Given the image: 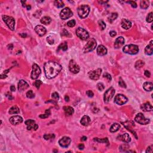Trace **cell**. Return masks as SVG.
Wrapping results in <instances>:
<instances>
[{
    "label": "cell",
    "instance_id": "1",
    "mask_svg": "<svg viewBox=\"0 0 153 153\" xmlns=\"http://www.w3.org/2000/svg\"><path fill=\"white\" fill-rule=\"evenodd\" d=\"M45 74L48 79L55 78L60 72L62 67L58 63L50 61L44 64Z\"/></svg>",
    "mask_w": 153,
    "mask_h": 153
},
{
    "label": "cell",
    "instance_id": "2",
    "mask_svg": "<svg viewBox=\"0 0 153 153\" xmlns=\"http://www.w3.org/2000/svg\"><path fill=\"white\" fill-rule=\"evenodd\" d=\"M124 53L129 55H136L139 52V47L138 46L134 44L126 45L123 49Z\"/></svg>",
    "mask_w": 153,
    "mask_h": 153
},
{
    "label": "cell",
    "instance_id": "3",
    "mask_svg": "<svg viewBox=\"0 0 153 153\" xmlns=\"http://www.w3.org/2000/svg\"><path fill=\"white\" fill-rule=\"evenodd\" d=\"M78 14L81 19H84L88 16L90 12V7L87 5H81L78 8Z\"/></svg>",
    "mask_w": 153,
    "mask_h": 153
},
{
    "label": "cell",
    "instance_id": "4",
    "mask_svg": "<svg viewBox=\"0 0 153 153\" xmlns=\"http://www.w3.org/2000/svg\"><path fill=\"white\" fill-rule=\"evenodd\" d=\"M96 46H97V43H96V41L95 40V39L91 38L84 47V53H88L90 51H93L95 49Z\"/></svg>",
    "mask_w": 153,
    "mask_h": 153
},
{
    "label": "cell",
    "instance_id": "5",
    "mask_svg": "<svg viewBox=\"0 0 153 153\" xmlns=\"http://www.w3.org/2000/svg\"><path fill=\"white\" fill-rule=\"evenodd\" d=\"M2 18H3V19L4 22L7 25L8 27L11 31H14L15 26V20L14 19V18L11 16H6V15H3Z\"/></svg>",
    "mask_w": 153,
    "mask_h": 153
},
{
    "label": "cell",
    "instance_id": "6",
    "mask_svg": "<svg viewBox=\"0 0 153 153\" xmlns=\"http://www.w3.org/2000/svg\"><path fill=\"white\" fill-rule=\"evenodd\" d=\"M115 92H116V90L112 87H110L106 91L104 96H103V100H104L105 103H108L111 101V99L113 97L114 95Z\"/></svg>",
    "mask_w": 153,
    "mask_h": 153
},
{
    "label": "cell",
    "instance_id": "7",
    "mask_svg": "<svg viewBox=\"0 0 153 153\" xmlns=\"http://www.w3.org/2000/svg\"><path fill=\"white\" fill-rule=\"evenodd\" d=\"M72 15H73V13L71 11V9L68 7H66L60 11V18L62 20H66L72 17Z\"/></svg>",
    "mask_w": 153,
    "mask_h": 153
},
{
    "label": "cell",
    "instance_id": "8",
    "mask_svg": "<svg viewBox=\"0 0 153 153\" xmlns=\"http://www.w3.org/2000/svg\"><path fill=\"white\" fill-rule=\"evenodd\" d=\"M76 34L79 38L82 40H86L89 37L88 32L82 28H79L76 31Z\"/></svg>",
    "mask_w": 153,
    "mask_h": 153
},
{
    "label": "cell",
    "instance_id": "9",
    "mask_svg": "<svg viewBox=\"0 0 153 153\" xmlns=\"http://www.w3.org/2000/svg\"><path fill=\"white\" fill-rule=\"evenodd\" d=\"M134 120L138 123L142 125H146L149 123V120L146 118L142 113L138 114L134 118Z\"/></svg>",
    "mask_w": 153,
    "mask_h": 153
},
{
    "label": "cell",
    "instance_id": "10",
    "mask_svg": "<svg viewBox=\"0 0 153 153\" xmlns=\"http://www.w3.org/2000/svg\"><path fill=\"white\" fill-rule=\"evenodd\" d=\"M41 69L38 65L36 64H34L32 65V71L31 72V79L32 80H36L41 74Z\"/></svg>",
    "mask_w": 153,
    "mask_h": 153
},
{
    "label": "cell",
    "instance_id": "11",
    "mask_svg": "<svg viewBox=\"0 0 153 153\" xmlns=\"http://www.w3.org/2000/svg\"><path fill=\"white\" fill-rule=\"evenodd\" d=\"M102 69L98 68L95 71H90L88 74V75L91 80H97L99 79L101 73H102Z\"/></svg>",
    "mask_w": 153,
    "mask_h": 153
},
{
    "label": "cell",
    "instance_id": "12",
    "mask_svg": "<svg viewBox=\"0 0 153 153\" xmlns=\"http://www.w3.org/2000/svg\"><path fill=\"white\" fill-rule=\"evenodd\" d=\"M69 69L71 72L74 74H77L80 71V66H79L74 60H71L69 64Z\"/></svg>",
    "mask_w": 153,
    "mask_h": 153
},
{
    "label": "cell",
    "instance_id": "13",
    "mask_svg": "<svg viewBox=\"0 0 153 153\" xmlns=\"http://www.w3.org/2000/svg\"><path fill=\"white\" fill-rule=\"evenodd\" d=\"M127 101L128 99L127 97L125 95H121V94H118L116 95L114 99V102L119 105H123L125 104L127 102Z\"/></svg>",
    "mask_w": 153,
    "mask_h": 153
},
{
    "label": "cell",
    "instance_id": "14",
    "mask_svg": "<svg viewBox=\"0 0 153 153\" xmlns=\"http://www.w3.org/2000/svg\"><path fill=\"white\" fill-rule=\"evenodd\" d=\"M25 123L27 126V129L28 130H31L32 129H34V130H37L38 128V126L35 123V121L33 120H28L25 122Z\"/></svg>",
    "mask_w": 153,
    "mask_h": 153
},
{
    "label": "cell",
    "instance_id": "15",
    "mask_svg": "<svg viewBox=\"0 0 153 153\" xmlns=\"http://www.w3.org/2000/svg\"><path fill=\"white\" fill-rule=\"evenodd\" d=\"M71 142V139L69 137L64 136L62 138H61L59 141L60 146L63 148H67L70 145Z\"/></svg>",
    "mask_w": 153,
    "mask_h": 153
},
{
    "label": "cell",
    "instance_id": "16",
    "mask_svg": "<svg viewBox=\"0 0 153 153\" xmlns=\"http://www.w3.org/2000/svg\"><path fill=\"white\" fill-rule=\"evenodd\" d=\"M10 121L13 125H17L18 124L21 123L23 121V118L19 116H13L10 118Z\"/></svg>",
    "mask_w": 153,
    "mask_h": 153
},
{
    "label": "cell",
    "instance_id": "17",
    "mask_svg": "<svg viewBox=\"0 0 153 153\" xmlns=\"http://www.w3.org/2000/svg\"><path fill=\"white\" fill-rule=\"evenodd\" d=\"M35 31L37 34L40 37L44 36L46 33V29L41 25H37L35 26Z\"/></svg>",
    "mask_w": 153,
    "mask_h": 153
},
{
    "label": "cell",
    "instance_id": "18",
    "mask_svg": "<svg viewBox=\"0 0 153 153\" xmlns=\"http://www.w3.org/2000/svg\"><path fill=\"white\" fill-rule=\"evenodd\" d=\"M29 87V85L28 83L26 81H25V80H20L19 83H18V90H19L20 92H22V91L25 90L27 89Z\"/></svg>",
    "mask_w": 153,
    "mask_h": 153
},
{
    "label": "cell",
    "instance_id": "19",
    "mask_svg": "<svg viewBox=\"0 0 153 153\" xmlns=\"http://www.w3.org/2000/svg\"><path fill=\"white\" fill-rule=\"evenodd\" d=\"M125 43V38L123 37H119L116 39L114 42V47L116 49H119Z\"/></svg>",
    "mask_w": 153,
    "mask_h": 153
},
{
    "label": "cell",
    "instance_id": "20",
    "mask_svg": "<svg viewBox=\"0 0 153 153\" xmlns=\"http://www.w3.org/2000/svg\"><path fill=\"white\" fill-rule=\"evenodd\" d=\"M117 139H118V140L124 142H126V143H129V142H130L131 141L130 136L128 133H125L123 134L118 136Z\"/></svg>",
    "mask_w": 153,
    "mask_h": 153
},
{
    "label": "cell",
    "instance_id": "21",
    "mask_svg": "<svg viewBox=\"0 0 153 153\" xmlns=\"http://www.w3.org/2000/svg\"><path fill=\"white\" fill-rule=\"evenodd\" d=\"M153 41L151 40L149 42V44L147 46L145 49V53L147 55H153Z\"/></svg>",
    "mask_w": 153,
    "mask_h": 153
},
{
    "label": "cell",
    "instance_id": "22",
    "mask_svg": "<svg viewBox=\"0 0 153 153\" xmlns=\"http://www.w3.org/2000/svg\"><path fill=\"white\" fill-rule=\"evenodd\" d=\"M97 53L99 56H105L107 53V49L103 45L99 46L97 49Z\"/></svg>",
    "mask_w": 153,
    "mask_h": 153
},
{
    "label": "cell",
    "instance_id": "23",
    "mask_svg": "<svg viewBox=\"0 0 153 153\" xmlns=\"http://www.w3.org/2000/svg\"><path fill=\"white\" fill-rule=\"evenodd\" d=\"M121 26L123 29L127 30L132 26V22L126 19H123L121 21Z\"/></svg>",
    "mask_w": 153,
    "mask_h": 153
},
{
    "label": "cell",
    "instance_id": "24",
    "mask_svg": "<svg viewBox=\"0 0 153 153\" xmlns=\"http://www.w3.org/2000/svg\"><path fill=\"white\" fill-rule=\"evenodd\" d=\"M141 108L144 112H149V111H153V106L149 103H145L141 106Z\"/></svg>",
    "mask_w": 153,
    "mask_h": 153
},
{
    "label": "cell",
    "instance_id": "25",
    "mask_svg": "<svg viewBox=\"0 0 153 153\" xmlns=\"http://www.w3.org/2000/svg\"><path fill=\"white\" fill-rule=\"evenodd\" d=\"M90 120H91L90 118V117H88V116H86H86H84L83 117H82L81 121H80V123H81V124L83 126H87L90 124Z\"/></svg>",
    "mask_w": 153,
    "mask_h": 153
},
{
    "label": "cell",
    "instance_id": "26",
    "mask_svg": "<svg viewBox=\"0 0 153 153\" xmlns=\"http://www.w3.org/2000/svg\"><path fill=\"white\" fill-rule=\"evenodd\" d=\"M64 112H65V115L67 116H71V115L73 114L74 112V110L73 108H72V107H64Z\"/></svg>",
    "mask_w": 153,
    "mask_h": 153
},
{
    "label": "cell",
    "instance_id": "27",
    "mask_svg": "<svg viewBox=\"0 0 153 153\" xmlns=\"http://www.w3.org/2000/svg\"><path fill=\"white\" fill-rule=\"evenodd\" d=\"M143 87L146 91L147 92H150L153 88V84L152 83L150 82H145L144 83Z\"/></svg>",
    "mask_w": 153,
    "mask_h": 153
},
{
    "label": "cell",
    "instance_id": "28",
    "mask_svg": "<svg viewBox=\"0 0 153 153\" xmlns=\"http://www.w3.org/2000/svg\"><path fill=\"white\" fill-rule=\"evenodd\" d=\"M9 112L10 114H16L20 112V110L17 106H13L10 109Z\"/></svg>",
    "mask_w": 153,
    "mask_h": 153
},
{
    "label": "cell",
    "instance_id": "29",
    "mask_svg": "<svg viewBox=\"0 0 153 153\" xmlns=\"http://www.w3.org/2000/svg\"><path fill=\"white\" fill-rule=\"evenodd\" d=\"M120 128V125L118 123H114L112 124L111 127H110V132L111 133H114V132H116L117 131H118V130Z\"/></svg>",
    "mask_w": 153,
    "mask_h": 153
},
{
    "label": "cell",
    "instance_id": "30",
    "mask_svg": "<svg viewBox=\"0 0 153 153\" xmlns=\"http://www.w3.org/2000/svg\"><path fill=\"white\" fill-rule=\"evenodd\" d=\"M41 23L44 24V25H49V24L50 23V22H51V19L50 17L48 16H44L40 20Z\"/></svg>",
    "mask_w": 153,
    "mask_h": 153
},
{
    "label": "cell",
    "instance_id": "31",
    "mask_svg": "<svg viewBox=\"0 0 153 153\" xmlns=\"http://www.w3.org/2000/svg\"><path fill=\"white\" fill-rule=\"evenodd\" d=\"M117 17H118V14H117V13H112L109 16L108 18L109 22L112 23L116 19H117Z\"/></svg>",
    "mask_w": 153,
    "mask_h": 153
},
{
    "label": "cell",
    "instance_id": "32",
    "mask_svg": "<svg viewBox=\"0 0 153 153\" xmlns=\"http://www.w3.org/2000/svg\"><path fill=\"white\" fill-rule=\"evenodd\" d=\"M149 1H146V0H142L140 3V6H141V9H147L149 7Z\"/></svg>",
    "mask_w": 153,
    "mask_h": 153
},
{
    "label": "cell",
    "instance_id": "33",
    "mask_svg": "<svg viewBox=\"0 0 153 153\" xmlns=\"http://www.w3.org/2000/svg\"><path fill=\"white\" fill-rule=\"evenodd\" d=\"M94 141H96V142H101V143H105L108 144H109V141L108 138H94Z\"/></svg>",
    "mask_w": 153,
    "mask_h": 153
},
{
    "label": "cell",
    "instance_id": "34",
    "mask_svg": "<svg viewBox=\"0 0 153 153\" xmlns=\"http://www.w3.org/2000/svg\"><path fill=\"white\" fill-rule=\"evenodd\" d=\"M144 65H145L144 62L143 60H138L136 62L134 66H135V68L136 69H141V68H142L144 66Z\"/></svg>",
    "mask_w": 153,
    "mask_h": 153
},
{
    "label": "cell",
    "instance_id": "35",
    "mask_svg": "<svg viewBox=\"0 0 153 153\" xmlns=\"http://www.w3.org/2000/svg\"><path fill=\"white\" fill-rule=\"evenodd\" d=\"M68 49V45L67 43L66 42H63V43H61L59 45V46L58 47V50H62L63 51H66Z\"/></svg>",
    "mask_w": 153,
    "mask_h": 153
},
{
    "label": "cell",
    "instance_id": "36",
    "mask_svg": "<svg viewBox=\"0 0 153 153\" xmlns=\"http://www.w3.org/2000/svg\"><path fill=\"white\" fill-rule=\"evenodd\" d=\"M54 3H55V6L57 8H62L65 5L64 2L62 1H59V0H56Z\"/></svg>",
    "mask_w": 153,
    "mask_h": 153
},
{
    "label": "cell",
    "instance_id": "37",
    "mask_svg": "<svg viewBox=\"0 0 153 153\" xmlns=\"http://www.w3.org/2000/svg\"><path fill=\"white\" fill-rule=\"evenodd\" d=\"M50 110H46L44 114L40 115V117L41 118H48V117L50 116Z\"/></svg>",
    "mask_w": 153,
    "mask_h": 153
},
{
    "label": "cell",
    "instance_id": "38",
    "mask_svg": "<svg viewBox=\"0 0 153 153\" xmlns=\"http://www.w3.org/2000/svg\"><path fill=\"white\" fill-rule=\"evenodd\" d=\"M44 138L46 140H49L50 139H54L55 138V136L54 134H45L44 135Z\"/></svg>",
    "mask_w": 153,
    "mask_h": 153
},
{
    "label": "cell",
    "instance_id": "39",
    "mask_svg": "<svg viewBox=\"0 0 153 153\" xmlns=\"http://www.w3.org/2000/svg\"><path fill=\"white\" fill-rule=\"evenodd\" d=\"M26 97H27L28 98L32 99L35 97V94L33 93L32 90H29L28 92H27V93H26Z\"/></svg>",
    "mask_w": 153,
    "mask_h": 153
},
{
    "label": "cell",
    "instance_id": "40",
    "mask_svg": "<svg viewBox=\"0 0 153 153\" xmlns=\"http://www.w3.org/2000/svg\"><path fill=\"white\" fill-rule=\"evenodd\" d=\"M98 24H99V26L100 28H101V30H102V31H103V30H104L105 29L106 25L103 20H99Z\"/></svg>",
    "mask_w": 153,
    "mask_h": 153
},
{
    "label": "cell",
    "instance_id": "41",
    "mask_svg": "<svg viewBox=\"0 0 153 153\" xmlns=\"http://www.w3.org/2000/svg\"><path fill=\"white\" fill-rule=\"evenodd\" d=\"M147 22L148 23H151L153 20V13L151 12L148 14V15L147 17Z\"/></svg>",
    "mask_w": 153,
    "mask_h": 153
},
{
    "label": "cell",
    "instance_id": "42",
    "mask_svg": "<svg viewBox=\"0 0 153 153\" xmlns=\"http://www.w3.org/2000/svg\"><path fill=\"white\" fill-rule=\"evenodd\" d=\"M42 83L41 80H37V81H35V82L34 83L33 85H34V86H35V87H36L37 88H40V86L42 84Z\"/></svg>",
    "mask_w": 153,
    "mask_h": 153
},
{
    "label": "cell",
    "instance_id": "43",
    "mask_svg": "<svg viewBox=\"0 0 153 153\" xmlns=\"http://www.w3.org/2000/svg\"><path fill=\"white\" fill-rule=\"evenodd\" d=\"M75 24H76L75 21L74 20H70L69 22H68L67 26L70 28H72L75 25Z\"/></svg>",
    "mask_w": 153,
    "mask_h": 153
},
{
    "label": "cell",
    "instance_id": "44",
    "mask_svg": "<svg viewBox=\"0 0 153 153\" xmlns=\"http://www.w3.org/2000/svg\"><path fill=\"white\" fill-rule=\"evenodd\" d=\"M118 84H119L120 86L121 87H122V88H126V84H125V83L124 82L123 80H122L121 78H120Z\"/></svg>",
    "mask_w": 153,
    "mask_h": 153
},
{
    "label": "cell",
    "instance_id": "45",
    "mask_svg": "<svg viewBox=\"0 0 153 153\" xmlns=\"http://www.w3.org/2000/svg\"><path fill=\"white\" fill-rule=\"evenodd\" d=\"M103 77L106 78L108 81H111V80H112V77H111V75H110V74L107 73V72H105V73L103 74Z\"/></svg>",
    "mask_w": 153,
    "mask_h": 153
},
{
    "label": "cell",
    "instance_id": "46",
    "mask_svg": "<svg viewBox=\"0 0 153 153\" xmlns=\"http://www.w3.org/2000/svg\"><path fill=\"white\" fill-rule=\"evenodd\" d=\"M47 41L48 42V43L49 44H53L54 42H55V40H54L53 38L51 37V36L50 37H48L47 38Z\"/></svg>",
    "mask_w": 153,
    "mask_h": 153
},
{
    "label": "cell",
    "instance_id": "47",
    "mask_svg": "<svg viewBox=\"0 0 153 153\" xmlns=\"http://www.w3.org/2000/svg\"><path fill=\"white\" fill-rule=\"evenodd\" d=\"M97 88H98L99 90L100 91H102L104 90L105 88V86L102 83H98L97 84Z\"/></svg>",
    "mask_w": 153,
    "mask_h": 153
},
{
    "label": "cell",
    "instance_id": "48",
    "mask_svg": "<svg viewBox=\"0 0 153 153\" xmlns=\"http://www.w3.org/2000/svg\"><path fill=\"white\" fill-rule=\"evenodd\" d=\"M86 95L88 96L89 97H93L94 93L92 90H88L86 92Z\"/></svg>",
    "mask_w": 153,
    "mask_h": 153
},
{
    "label": "cell",
    "instance_id": "49",
    "mask_svg": "<svg viewBox=\"0 0 153 153\" xmlns=\"http://www.w3.org/2000/svg\"><path fill=\"white\" fill-rule=\"evenodd\" d=\"M127 3H129V4H130L131 5H132V7L133 8H136L137 7L136 3L134 1H127Z\"/></svg>",
    "mask_w": 153,
    "mask_h": 153
},
{
    "label": "cell",
    "instance_id": "50",
    "mask_svg": "<svg viewBox=\"0 0 153 153\" xmlns=\"http://www.w3.org/2000/svg\"><path fill=\"white\" fill-rule=\"evenodd\" d=\"M152 147H153V145L151 146H149V147H148V148H147V150H146V153H153V148H152Z\"/></svg>",
    "mask_w": 153,
    "mask_h": 153
},
{
    "label": "cell",
    "instance_id": "51",
    "mask_svg": "<svg viewBox=\"0 0 153 153\" xmlns=\"http://www.w3.org/2000/svg\"><path fill=\"white\" fill-rule=\"evenodd\" d=\"M51 97L54 99H58L59 96V94L55 92V93H53L52 95H51Z\"/></svg>",
    "mask_w": 153,
    "mask_h": 153
},
{
    "label": "cell",
    "instance_id": "52",
    "mask_svg": "<svg viewBox=\"0 0 153 153\" xmlns=\"http://www.w3.org/2000/svg\"><path fill=\"white\" fill-rule=\"evenodd\" d=\"M110 36L112 37H114L117 35V33H116V32L114 31H111L110 32Z\"/></svg>",
    "mask_w": 153,
    "mask_h": 153
},
{
    "label": "cell",
    "instance_id": "53",
    "mask_svg": "<svg viewBox=\"0 0 153 153\" xmlns=\"http://www.w3.org/2000/svg\"><path fill=\"white\" fill-rule=\"evenodd\" d=\"M144 75L147 77H150L151 73L149 71H145L144 72Z\"/></svg>",
    "mask_w": 153,
    "mask_h": 153
},
{
    "label": "cell",
    "instance_id": "54",
    "mask_svg": "<svg viewBox=\"0 0 153 153\" xmlns=\"http://www.w3.org/2000/svg\"><path fill=\"white\" fill-rule=\"evenodd\" d=\"M78 148H79V149H80V150H83V149H84V144H79V146H78Z\"/></svg>",
    "mask_w": 153,
    "mask_h": 153
},
{
    "label": "cell",
    "instance_id": "55",
    "mask_svg": "<svg viewBox=\"0 0 153 153\" xmlns=\"http://www.w3.org/2000/svg\"><path fill=\"white\" fill-rule=\"evenodd\" d=\"M108 1H98V3H99V4H105V3H108Z\"/></svg>",
    "mask_w": 153,
    "mask_h": 153
},
{
    "label": "cell",
    "instance_id": "56",
    "mask_svg": "<svg viewBox=\"0 0 153 153\" xmlns=\"http://www.w3.org/2000/svg\"><path fill=\"white\" fill-rule=\"evenodd\" d=\"M10 90H11V92H14V91L16 90V88H15L14 86H11V87H10Z\"/></svg>",
    "mask_w": 153,
    "mask_h": 153
},
{
    "label": "cell",
    "instance_id": "57",
    "mask_svg": "<svg viewBox=\"0 0 153 153\" xmlns=\"http://www.w3.org/2000/svg\"><path fill=\"white\" fill-rule=\"evenodd\" d=\"M7 75L5 74H1V77H0V78L1 79H5V78H7Z\"/></svg>",
    "mask_w": 153,
    "mask_h": 153
},
{
    "label": "cell",
    "instance_id": "58",
    "mask_svg": "<svg viewBox=\"0 0 153 153\" xmlns=\"http://www.w3.org/2000/svg\"><path fill=\"white\" fill-rule=\"evenodd\" d=\"M7 47H8V49H10V50H11V49H13V44L8 45Z\"/></svg>",
    "mask_w": 153,
    "mask_h": 153
},
{
    "label": "cell",
    "instance_id": "59",
    "mask_svg": "<svg viewBox=\"0 0 153 153\" xmlns=\"http://www.w3.org/2000/svg\"><path fill=\"white\" fill-rule=\"evenodd\" d=\"M65 101H66V102H69V101H70L69 96H67V95H66V96H65Z\"/></svg>",
    "mask_w": 153,
    "mask_h": 153
},
{
    "label": "cell",
    "instance_id": "60",
    "mask_svg": "<svg viewBox=\"0 0 153 153\" xmlns=\"http://www.w3.org/2000/svg\"><path fill=\"white\" fill-rule=\"evenodd\" d=\"M87 137L86 136H83L82 138H81V140L82 141H86V140H87Z\"/></svg>",
    "mask_w": 153,
    "mask_h": 153
},
{
    "label": "cell",
    "instance_id": "61",
    "mask_svg": "<svg viewBox=\"0 0 153 153\" xmlns=\"http://www.w3.org/2000/svg\"><path fill=\"white\" fill-rule=\"evenodd\" d=\"M20 36H21L22 38H25V37H26L27 35H26V34L23 33V34H20Z\"/></svg>",
    "mask_w": 153,
    "mask_h": 153
},
{
    "label": "cell",
    "instance_id": "62",
    "mask_svg": "<svg viewBox=\"0 0 153 153\" xmlns=\"http://www.w3.org/2000/svg\"><path fill=\"white\" fill-rule=\"evenodd\" d=\"M26 9H27L28 10H31V5H26Z\"/></svg>",
    "mask_w": 153,
    "mask_h": 153
},
{
    "label": "cell",
    "instance_id": "63",
    "mask_svg": "<svg viewBox=\"0 0 153 153\" xmlns=\"http://www.w3.org/2000/svg\"><path fill=\"white\" fill-rule=\"evenodd\" d=\"M8 71H9V70H6V71H4V74H7V73H8Z\"/></svg>",
    "mask_w": 153,
    "mask_h": 153
}]
</instances>
